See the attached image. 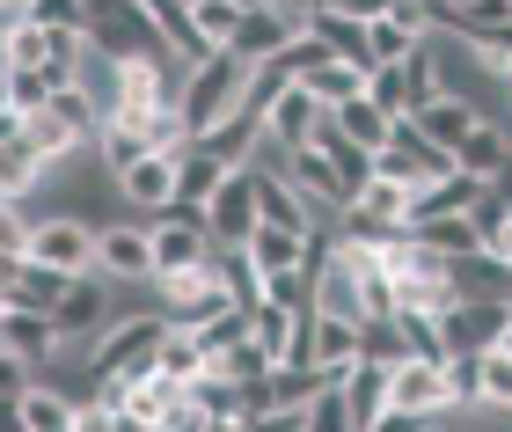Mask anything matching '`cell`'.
I'll return each instance as SVG.
<instances>
[{
    "instance_id": "6da1fadb",
    "label": "cell",
    "mask_w": 512,
    "mask_h": 432,
    "mask_svg": "<svg viewBox=\"0 0 512 432\" xmlns=\"http://www.w3.org/2000/svg\"><path fill=\"white\" fill-rule=\"evenodd\" d=\"M249 74H256V66L235 59V52H213L205 66H191V81H183V125H191V147H198L213 125H227V118L242 110Z\"/></svg>"
},
{
    "instance_id": "7a4b0ae2",
    "label": "cell",
    "mask_w": 512,
    "mask_h": 432,
    "mask_svg": "<svg viewBox=\"0 0 512 432\" xmlns=\"http://www.w3.org/2000/svg\"><path fill=\"white\" fill-rule=\"evenodd\" d=\"M161 337H169V315H118L96 345H88V381H139V374H154V359H161Z\"/></svg>"
},
{
    "instance_id": "3957f363",
    "label": "cell",
    "mask_w": 512,
    "mask_h": 432,
    "mask_svg": "<svg viewBox=\"0 0 512 432\" xmlns=\"http://www.w3.org/2000/svg\"><path fill=\"white\" fill-rule=\"evenodd\" d=\"M88 44H96L103 59H169V44H161L154 30V15H147V0H88Z\"/></svg>"
},
{
    "instance_id": "277c9868",
    "label": "cell",
    "mask_w": 512,
    "mask_h": 432,
    "mask_svg": "<svg viewBox=\"0 0 512 432\" xmlns=\"http://www.w3.org/2000/svg\"><path fill=\"white\" fill-rule=\"evenodd\" d=\"M96 242H103V227H88L74 213H52L30 227V257L52 264L59 279H96Z\"/></svg>"
},
{
    "instance_id": "5b68a950",
    "label": "cell",
    "mask_w": 512,
    "mask_h": 432,
    "mask_svg": "<svg viewBox=\"0 0 512 432\" xmlns=\"http://www.w3.org/2000/svg\"><path fill=\"white\" fill-rule=\"evenodd\" d=\"M220 249L205 235V213H161L154 220V286L161 279H183V271H205Z\"/></svg>"
},
{
    "instance_id": "8992f818",
    "label": "cell",
    "mask_w": 512,
    "mask_h": 432,
    "mask_svg": "<svg viewBox=\"0 0 512 432\" xmlns=\"http://www.w3.org/2000/svg\"><path fill=\"white\" fill-rule=\"evenodd\" d=\"M256 227H264V213H256V169H227V184L205 206V235H213V249H249Z\"/></svg>"
},
{
    "instance_id": "52a82bcc",
    "label": "cell",
    "mask_w": 512,
    "mask_h": 432,
    "mask_svg": "<svg viewBox=\"0 0 512 432\" xmlns=\"http://www.w3.org/2000/svg\"><path fill=\"white\" fill-rule=\"evenodd\" d=\"M118 323V301H110V279L96 271V279H74L59 293V308H52V330L66 337V345H96V337Z\"/></svg>"
},
{
    "instance_id": "ba28073f",
    "label": "cell",
    "mask_w": 512,
    "mask_h": 432,
    "mask_svg": "<svg viewBox=\"0 0 512 432\" xmlns=\"http://www.w3.org/2000/svg\"><path fill=\"white\" fill-rule=\"evenodd\" d=\"M286 184L300 191V198H308V206L322 213V220H344V213H352V184H344V169L330 162V154H322V147H300V154H286Z\"/></svg>"
},
{
    "instance_id": "9c48e42d",
    "label": "cell",
    "mask_w": 512,
    "mask_h": 432,
    "mask_svg": "<svg viewBox=\"0 0 512 432\" xmlns=\"http://www.w3.org/2000/svg\"><path fill=\"white\" fill-rule=\"evenodd\" d=\"M96 271L118 286H154V227L139 220H110L96 242Z\"/></svg>"
},
{
    "instance_id": "30bf717a",
    "label": "cell",
    "mask_w": 512,
    "mask_h": 432,
    "mask_svg": "<svg viewBox=\"0 0 512 432\" xmlns=\"http://www.w3.org/2000/svg\"><path fill=\"white\" fill-rule=\"evenodd\" d=\"M300 37H308V22H300V15H286V8H249L227 52H235V59H249V66H271L278 52H293Z\"/></svg>"
},
{
    "instance_id": "8fae6325",
    "label": "cell",
    "mask_w": 512,
    "mask_h": 432,
    "mask_svg": "<svg viewBox=\"0 0 512 432\" xmlns=\"http://www.w3.org/2000/svg\"><path fill=\"white\" fill-rule=\"evenodd\" d=\"M388 411L461 418V411H454V389H447V367H432V359H403V367H395V396H388Z\"/></svg>"
},
{
    "instance_id": "7c38bea8",
    "label": "cell",
    "mask_w": 512,
    "mask_h": 432,
    "mask_svg": "<svg viewBox=\"0 0 512 432\" xmlns=\"http://www.w3.org/2000/svg\"><path fill=\"white\" fill-rule=\"evenodd\" d=\"M337 389H344V411H352L359 432H374L388 418V396H395V367H381V359H352L344 374H330Z\"/></svg>"
},
{
    "instance_id": "4fadbf2b",
    "label": "cell",
    "mask_w": 512,
    "mask_h": 432,
    "mask_svg": "<svg viewBox=\"0 0 512 432\" xmlns=\"http://www.w3.org/2000/svg\"><path fill=\"white\" fill-rule=\"evenodd\" d=\"M0 352H15L30 374H52V359L66 352V337L52 330V315H30V308H8L0 315Z\"/></svg>"
},
{
    "instance_id": "5bb4252c",
    "label": "cell",
    "mask_w": 512,
    "mask_h": 432,
    "mask_svg": "<svg viewBox=\"0 0 512 432\" xmlns=\"http://www.w3.org/2000/svg\"><path fill=\"white\" fill-rule=\"evenodd\" d=\"M505 301H454L447 315H439V330H447V352H469V359H483L505 337Z\"/></svg>"
},
{
    "instance_id": "9a60e30c",
    "label": "cell",
    "mask_w": 512,
    "mask_h": 432,
    "mask_svg": "<svg viewBox=\"0 0 512 432\" xmlns=\"http://www.w3.org/2000/svg\"><path fill=\"white\" fill-rule=\"evenodd\" d=\"M66 286H74V279H59V271H52V264H37V257H0V293H8V308L52 315Z\"/></svg>"
},
{
    "instance_id": "2e32d148",
    "label": "cell",
    "mask_w": 512,
    "mask_h": 432,
    "mask_svg": "<svg viewBox=\"0 0 512 432\" xmlns=\"http://www.w3.org/2000/svg\"><path fill=\"white\" fill-rule=\"evenodd\" d=\"M322 125H330V110H322L315 96H308V88H286V96H278L271 103V118H264V140H278V147H286V154H300V147H315V132Z\"/></svg>"
},
{
    "instance_id": "e0dca14e",
    "label": "cell",
    "mask_w": 512,
    "mask_h": 432,
    "mask_svg": "<svg viewBox=\"0 0 512 432\" xmlns=\"http://www.w3.org/2000/svg\"><path fill=\"white\" fill-rule=\"evenodd\" d=\"M315 315H337V323H359L366 330V301H359V271H352V257H344V242L322 257V271H315Z\"/></svg>"
},
{
    "instance_id": "ac0fdd59",
    "label": "cell",
    "mask_w": 512,
    "mask_h": 432,
    "mask_svg": "<svg viewBox=\"0 0 512 432\" xmlns=\"http://www.w3.org/2000/svg\"><path fill=\"white\" fill-rule=\"evenodd\" d=\"M176 176H183V154H147L118 184V198H132L139 213H176Z\"/></svg>"
},
{
    "instance_id": "d6986e66",
    "label": "cell",
    "mask_w": 512,
    "mask_h": 432,
    "mask_svg": "<svg viewBox=\"0 0 512 432\" xmlns=\"http://www.w3.org/2000/svg\"><path fill=\"white\" fill-rule=\"evenodd\" d=\"M256 213H264V227H286V235H315L322 227V213L308 198H300L286 176H264V169H256Z\"/></svg>"
},
{
    "instance_id": "ffe728a7",
    "label": "cell",
    "mask_w": 512,
    "mask_h": 432,
    "mask_svg": "<svg viewBox=\"0 0 512 432\" xmlns=\"http://www.w3.org/2000/svg\"><path fill=\"white\" fill-rule=\"evenodd\" d=\"M454 293L461 301H505L512 308V264L498 249H469V257H454Z\"/></svg>"
},
{
    "instance_id": "44dd1931",
    "label": "cell",
    "mask_w": 512,
    "mask_h": 432,
    "mask_svg": "<svg viewBox=\"0 0 512 432\" xmlns=\"http://www.w3.org/2000/svg\"><path fill=\"white\" fill-rule=\"evenodd\" d=\"M154 154V140H147V125H125V118H110L103 132H96V169L110 176V184H125V176L139 169Z\"/></svg>"
},
{
    "instance_id": "7402d4cb",
    "label": "cell",
    "mask_w": 512,
    "mask_h": 432,
    "mask_svg": "<svg viewBox=\"0 0 512 432\" xmlns=\"http://www.w3.org/2000/svg\"><path fill=\"white\" fill-rule=\"evenodd\" d=\"M454 169L476 176V184H498V176L512 169V132H505V125H476L469 140L454 147Z\"/></svg>"
},
{
    "instance_id": "603a6c76",
    "label": "cell",
    "mask_w": 512,
    "mask_h": 432,
    "mask_svg": "<svg viewBox=\"0 0 512 432\" xmlns=\"http://www.w3.org/2000/svg\"><path fill=\"white\" fill-rule=\"evenodd\" d=\"M330 125L344 132V140H359L366 154H381V147H395V125H403V118H388L374 96H352V103H337V110H330Z\"/></svg>"
},
{
    "instance_id": "cb8c5ba5",
    "label": "cell",
    "mask_w": 512,
    "mask_h": 432,
    "mask_svg": "<svg viewBox=\"0 0 512 432\" xmlns=\"http://www.w3.org/2000/svg\"><path fill=\"white\" fill-rule=\"evenodd\" d=\"M476 125H491V118H476V103H461V96H439V103L417 110V132H425L432 147H447V154H454L461 140H469Z\"/></svg>"
},
{
    "instance_id": "d4e9b609",
    "label": "cell",
    "mask_w": 512,
    "mask_h": 432,
    "mask_svg": "<svg viewBox=\"0 0 512 432\" xmlns=\"http://www.w3.org/2000/svg\"><path fill=\"white\" fill-rule=\"evenodd\" d=\"M220 184H227V169L205 147H191V154H183V176H176V213H205Z\"/></svg>"
},
{
    "instance_id": "484cf974",
    "label": "cell",
    "mask_w": 512,
    "mask_h": 432,
    "mask_svg": "<svg viewBox=\"0 0 512 432\" xmlns=\"http://www.w3.org/2000/svg\"><path fill=\"white\" fill-rule=\"evenodd\" d=\"M249 264L264 271V279H278V271H300V264H308V235H286V227H256V235H249Z\"/></svg>"
},
{
    "instance_id": "4316f807",
    "label": "cell",
    "mask_w": 512,
    "mask_h": 432,
    "mask_svg": "<svg viewBox=\"0 0 512 432\" xmlns=\"http://www.w3.org/2000/svg\"><path fill=\"white\" fill-rule=\"evenodd\" d=\"M22 432H74V396L52 381H30L22 389Z\"/></svg>"
},
{
    "instance_id": "83f0119b",
    "label": "cell",
    "mask_w": 512,
    "mask_h": 432,
    "mask_svg": "<svg viewBox=\"0 0 512 432\" xmlns=\"http://www.w3.org/2000/svg\"><path fill=\"white\" fill-rule=\"evenodd\" d=\"M154 374H169V381H183V389H191L198 374H213V359H205V345H198V330H176V323H169V337H161V359H154Z\"/></svg>"
},
{
    "instance_id": "f1b7e54d",
    "label": "cell",
    "mask_w": 512,
    "mask_h": 432,
    "mask_svg": "<svg viewBox=\"0 0 512 432\" xmlns=\"http://www.w3.org/2000/svg\"><path fill=\"white\" fill-rule=\"evenodd\" d=\"M308 30L330 44V52L344 59V66H359V74H374V52H366V22H352V15H308Z\"/></svg>"
},
{
    "instance_id": "f546056e",
    "label": "cell",
    "mask_w": 512,
    "mask_h": 432,
    "mask_svg": "<svg viewBox=\"0 0 512 432\" xmlns=\"http://www.w3.org/2000/svg\"><path fill=\"white\" fill-rule=\"evenodd\" d=\"M37 184H44V162H37V147L22 140V132H15V140H0V198H15V206H22V198H30Z\"/></svg>"
},
{
    "instance_id": "4dcf8cb0",
    "label": "cell",
    "mask_w": 512,
    "mask_h": 432,
    "mask_svg": "<svg viewBox=\"0 0 512 432\" xmlns=\"http://www.w3.org/2000/svg\"><path fill=\"white\" fill-rule=\"evenodd\" d=\"M249 337L271 352V367H286V359H293V337H300V308H278V301H264V308L249 315Z\"/></svg>"
},
{
    "instance_id": "1f68e13d",
    "label": "cell",
    "mask_w": 512,
    "mask_h": 432,
    "mask_svg": "<svg viewBox=\"0 0 512 432\" xmlns=\"http://www.w3.org/2000/svg\"><path fill=\"white\" fill-rule=\"evenodd\" d=\"M359 359V323H337V315H315V367L344 374Z\"/></svg>"
},
{
    "instance_id": "d6a6232c",
    "label": "cell",
    "mask_w": 512,
    "mask_h": 432,
    "mask_svg": "<svg viewBox=\"0 0 512 432\" xmlns=\"http://www.w3.org/2000/svg\"><path fill=\"white\" fill-rule=\"evenodd\" d=\"M213 271H220V286L227 293H235V308H264V271H256L249 264V249H220V257H213Z\"/></svg>"
},
{
    "instance_id": "836d02e7",
    "label": "cell",
    "mask_w": 512,
    "mask_h": 432,
    "mask_svg": "<svg viewBox=\"0 0 512 432\" xmlns=\"http://www.w3.org/2000/svg\"><path fill=\"white\" fill-rule=\"evenodd\" d=\"M315 147H322V154H330V162L344 169V184H352V191H366V184H374V154H366L359 140H344L337 125H322V132H315Z\"/></svg>"
},
{
    "instance_id": "e575fe53",
    "label": "cell",
    "mask_w": 512,
    "mask_h": 432,
    "mask_svg": "<svg viewBox=\"0 0 512 432\" xmlns=\"http://www.w3.org/2000/svg\"><path fill=\"white\" fill-rule=\"evenodd\" d=\"M425 249H439V257H469V249H483V235H476V220L469 213H454V220H425V227H410Z\"/></svg>"
},
{
    "instance_id": "d590c367",
    "label": "cell",
    "mask_w": 512,
    "mask_h": 432,
    "mask_svg": "<svg viewBox=\"0 0 512 432\" xmlns=\"http://www.w3.org/2000/svg\"><path fill=\"white\" fill-rule=\"evenodd\" d=\"M300 88H308V96H315L322 110H337V103L366 96V74H359V66H344V59H330V66H322L315 81H300Z\"/></svg>"
},
{
    "instance_id": "8d00e7d4",
    "label": "cell",
    "mask_w": 512,
    "mask_h": 432,
    "mask_svg": "<svg viewBox=\"0 0 512 432\" xmlns=\"http://www.w3.org/2000/svg\"><path fill=\"white\" fill-rule=\"evenodd\" d=\"M417 44H425V37L403 30V22H366V52H374V74H381V66H403Z\"/></svg>"
},
{
    "instance_id": "74e56055",
    "label": "cell",
    "mask_w": 512,
    "mask_h": 432,
    "mask_svg": "<svg viewBox=\"0 0 512 432\" xmlns=\"http://www.w3.org/2000/svg\"><path fill=\"white\" fill-rule=\"evenodd\" d=\"M213 374H220V381H235V389H249V381H264V374H271V352L256 345V337H242L235 352H220V359H213Z\"/></svg>"
},
{
    "instance_id": "f35d334b",
    "label": "cell",
    "mask_w": 512,
    "mask_h": 432,
    "mask_svg": "<svg viewBox=\"0 0 512 432\" xmlns=\"http://www.w3.org/2000/svg\"><path fill=\"white\" fill-rule=\"evenodd\" d=\"M359 359L403 367V359H410V345H403V323H395V315H388V323H366V330H359Z\"/></svg>"
},
{
    "instance_id": "ab89813d",
    "label": "cell",
    "mask_w": 512,
    "mask_h": 432,
    "mask_svg": "<svg viewBox=\"0 0 512 432\" xmlns=\"http://www.w3.org/2000/svg\"><path fill=\"white\" fill-rule=\"evenodd\" d=\"M476 411H512V352L505 345L483 352V403Z\"/></svg>"
},
{
    "instance_id": "60d3db41",
    "label": "cell",
    "mask_w": 512,
    "mask_h": 432,
    "mask_svg": "<svg viewBox=\"0 0 512 432\" xmlns=\"http://www.w3.org/2000/svg\"><path fill=\"white\" fill-rule=\"evenodd\" d=\"M191 15H198V37L213 44V52H227L235 30H242V8H235V0H205V8H191Z\"/></svg>"
},
{
    "instance_id": "b9f144b4",
    "label": "cell",
    "mask_w": 512,
    "mask_h": 432,
    "mask_svg": "<svg viewBox=\"0 0 512 432\" xmlns=\"http://www.w3.org/2000/svg\"><path fill=\"white\" fill-rule=\"evenodd\" d=\"M191 403L205 418H242V389H235V381H220V374H198L191 381Z\"/></svg>"
},
{
    "instance_id": "7bdbcfd3",
    "label": "cell",
    "mask_w": 512,
    "mask_h": 432,
    "mask_svg": "<svg viewBox=\"0 0 512 432\" xmlns=\"http://www.w3.org/2000/svg\"><path fill=\"white\" fill-rule=\"evenodd\" d=\"M52 96H59V88L44 81V74H8V110H15L22 125H30L37 110H52Z\"/></svg>"
},
{
    "instance_id": "ee69618b",
    "label": "cell",
    "mask_w": 512,
    "mask_h": 432,
    "mask_svg": "<svg viewBox=\"0 0 512 432\" xmlns=\"http://www.w3.org/2000/svg\"><path fill=\"white\" fill-rule=\"evenodd\" d=\"M366 96H374L381 110H388V118H410V81H403V66H381V74H366Z\"/></svg>"
},
{
    "instance_id": "f6af8a7d",
    "label": "cell",
    "mask_w": 512,
    "mask_h": 432,
    "mask_svg": "<svg viewBox=\"0 0 512 432\" xmlns=\"http://www.w3.org/2000/svg\"><path fill=\"white\" fill-rule=\"evenodd\" d=\"M308 432H359L352 411H344V389H337V381H322V396L308 403Z\"/></svg>"
},
{
    "instance_id": "bcb514c9",
    "label": "cell",
    "mask_w": 512,
    "mask_h": 432,
    "mask_svg": "<svg viewBox=\"0 0 512 432\" xmlns=\"http://www.w3.org/2000/svg\"><path fill=\"white\" fill-rule=\"evenodd\" d=\"M242 337H249V308H227L220 323H205V330H198V345H205V359H220V352H235Z\"/></svg>"
},
{
    "instance_id": "7dc6e473",
    "label": "cell",
    "mask_w": 512,
    "mask_h": 432,
    "mask_svg": "<svg viewBox=\"0 0 512 432\" xmlns=\"http://www.w3.org/2000/svg\"><path fill=\"white\" fill-rule=\"evenodd\" d=\"M30 22H44V30H74V37H88V0H37V15Z\"/></svg>"
},
{
    "instance_id": "c3c4849f",
    "label": "cell",
    "mask_w": 512,
    "mask_h": 432,
    "mask_svg": "<svg viewBox=\"0 0 512 432\" xmlns=\"http://www.w3.org/2000/svg\"><path fill=\"white\" fill-rule=\"evenodd\" d=\"M30 227L37 220H22L15 198H0V257H30Z\"/></svg>"
},
{
    "instance_id": "681fc988",
    "label": "cell",
    "mask_w": 512,
    "mask_h": 432,
    "mask_svg": "<svg viewBox=\"0 0 512 432\" xmlns=\"http://www.w3.org/2000/svg\"><path fill=\"white\" fill-rule=\"evenodd\" d=\"M30 381H37V374H30V367H22V359H15V352H0V403H15L22 389H30Z\"/></svg>"
},
{
    "instance_id": "f907efd6",
    "label": "cell",
    "mask_w": 512,
    "mask_h": 432,
    "mask_svg": "<svg viewBox=\"0 0 512 432\" xmlns=\"http://www.w3.org/2000/svg\"><path fill=\"white\" fill-rule=\"evenodd\" d=\"M447 425H454V418H417V411H388V418H381L374 432H447Z\"/></svg>"
},
{
    "instance_id": "816d5d0a",
    "label": "cell",
    "mask_w": 512,
    "mask_h": 432,
    "mask_svg": "<svg viewBox=\"0 0 512 432\" xmlns=\"http://www.w3.org/2000/svg\"><path fill=\"white\" fill-rule=\"evenodd\" d=\"M205 425H213V418H205V411H198V403H183V411H176L169 425H161V432H205Z\"/></svg>"
},
{
    "instance_id": "f5cc1de1",
    "label": "cell",
    "mask_w": 512,
    "mask_h": 432,
    "mask_svg": "<svg viewBox=\"0 0 512 432\" xmlns=\"http://www.w3.org/2000/svg\"><path fill=\"white\" fill-rule=\"evenodd\" d=\"M469 8H483V0H432V22L447 30V22H454V15H469Z\"/></svg>"
},
{
    "instance_id": "db71d44e",
    "label": "cell",
    "mask_w": 512,
    "mask_h": 432,
    "mask_svg": "<svg viewBox=\"0 0 512 432\" xmlns=\"http://www.w3.org/2000/svg\"><path fill=\"white\" fill-rule=\"evenodd\" d=\"M483 249H498V257H505V264H512V213H505V220H498V235H491V242H483Z\"/></svg>"
},
{
    "instance_id": "11a10c76",
    "label": "cell",
    "mask_w": 512,
    "mask_h": 432,
    "mask_svg": "<svg viewBox=\"0 0 512 432\" xmlns=\"http://www.w3.org/2000/svg\"><path fill=\"white\" fill-rule=\"evenodd\" d=\"M22 15H37V0H0V22H22Z\"/></svg>"
},
{
    "instance_id": "9f6ffc18",
    "label": "cell",
    "mask_w": 512,
    "mask_h": 432,
    "mask_svg": "<svg viewBox=\"0 0 512 432\" xmlns=\"http://www.w3.org/2000/svg\"><path fill=\"white\" fill-rule=\"evenodd\" d=\"M0 432H22V396H15V403H0Z\"/></svg>"
},
{
    "instance_id": "6f0895ef",
    "label": "cell",
    "mask_w": 512,
    "mask_h": 432,
    "mask_svg": "<svg viewBox=\"0 0 512 432\" xmlns=\"http://www.w3.org/2000/svg\"><path fill=\"white\" fill-rule=\"evenodd\" d=\"M15 132H22V118H15V110H0V140H15Z\"/></svg>"
},
{
    "instance_id": "680465c9",
    "label": "cell",
    "mask_w": 512,
    "mask_h": 432,
    "mask_svg": "<svg viewBox=\"0 0 512 432\" xmlns=\"http://www.w3.org/2000/svg\"><path fill=\"white\" fill-rule=\"evenodd\" d=\"M271 8H286V15H300V22H308V0H271Z\"/></svg>"
},
{
    "instance_id": "91938a15",
    "label": "cell",
    "mask_w": 512,
    "mask_h": 432,
    "mask_svg": "<svg viewBox=\"0 0 512 432\" xmlns=\"http://www.w3.org/2000/svg\"><path fill=\"white\" fill-rule=\"evenodd\" d=\"M491 191H498V198H505V206H512V169H505V176H498V184H491Z\"/></svg>"
},
{
    "instance_id": "94428289",
    "label": "cell",
    "mask_w": 512,
    "mask_h": 432,
    "mask_svg": "<svg viewBox=\"0 0 512 432\" xmlns=\"http://www.w3.org/2000/svg\"><path fill=\"white\" fill-rule=\"evenodd\" d=\"M0 110H8V66H0Z\"/></svg>"
},
{
    "instance_id": "6125c7cd",
    "label": "cell",
    "mask_w": 512,
    "mask_h": 432,
    "mask_svg": "<svg viewBox=\"0 0 512 432\" xmlns=\"http://www.w3.org/2000/svg\"><path fill=\"white\" fill-rule=\"evenodd\" d=\"M235 8H242V15H249V8H271V0H235Z\"/></svg>"
},
{
    "instance_id": "be15d7a7",
    "label": "cell",
    "mask_w": 512,
    "mask_h": 432,
    "mask_svg": "<svg viewBox=\"0 0 512 432\" xmlns=\"http://www.w3.org/2000/svg\"><path fill=\"white\" fill-rule=\"evenodd\" d=\"M498 345H505V352H512V315H505V337H498Z\"/></svg>"
},
{
    "instance_id": "e7e4bbea",
    "label": "cell",
    "mask_w": 512,
    "mask_h": 432,
    "mask_svg": "<svg viewBox=\"0 0 512 432\" xmlns=\"http://www.w3.org/2000/svg\"><path fill=\"white\" fill-rule=\"evenodd\" d=\"M183 8H205V0H183Z\"/></svg>"
},
{
    "instance_id": "03108f58",
    "label": "cell",
    "mask_w": 512,
    "mask_h": 432,
    "mask_svg": "<svg viewBox=\"0 0 512 432\" xmlns=\"http://www.w3.org/2000/svg\"><path fill=\"white\" fill-rule=\"evenodd\" d=\"M0 315H8V293H0Z\"/></svg>"
},
{
    "instance_id": "003e7915",
    "label": "cell",
    "mask_w": 512,
    "mask_h": 432,
    "mask_svg": "<svg viewBox=\"0 0 512 432\" xmlns=\"http://www.w3.org/2000/svg\"><path fill=\"white\" fill-rule=\"evenodd\" d=\"M505 88H512V74H505Z\"/></svg>"
}]
</instances>
